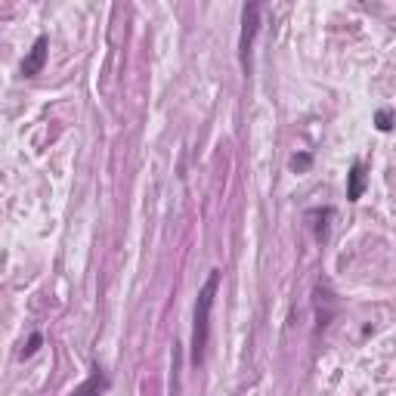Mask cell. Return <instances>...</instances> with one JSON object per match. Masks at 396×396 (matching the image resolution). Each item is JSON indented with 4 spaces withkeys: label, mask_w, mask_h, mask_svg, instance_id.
<instances>
[{
    "label": "cell",
    "mask_w": 396,
    "mask_h": 396,
    "mask_svg": "<svg viewBox=\"0 0 396 396\" xmlns=\"http://www.w3.org/2000/svg\"><path fill=\"white\" fill-rule=\"evenodd\" d=\"M366 167H362V162H356L350 167V174H347V198L350 201H359L362 198V192H366Z\"/></svg>",
    "instance_id": "obj_6"
},
{
    "label": "cell",
    "mask_w": 396,
    "mask_h": 396,
    "mask_svg": "<svg viewBox=\"0 0 396 396\" xmlns=\"http://www.w3.org/2000/svg\"><path fill=\"white\" fill-rule=\"evenodd\" d=\"M375 124H378V130L381 133H390L393 130V112L390 108H381V112L375 115Z\"/></svg>",
    "instance_id": "obj_8"
},
{
    "label": "cell",
    "mask_w": 396,
    "mask_h": 396,
    "mask_svg": "<svg viewBox=\"0 0 396 396\" xmlns=\"http://www.w3.org/2000/svg\"><path fill=\"white\" fill-rule=\"evenodd\" d=\"M334 217V210L332 208H313V210H307V223H310V230H313V239L316 242H325L328 239V220Z\"/></svg>",
    "instance_id": "obj_5"
},
{
    "label": "cell",
    "mask_w": 396,
    "mask_h": 396,
    "mask_svg": "<svg viewBox=\"0 0 396 396\" xmlns=\"http://www.w3.org/2000/svg\"><path fill=\"white\" fill-rule=\"evenodd\" d=\"M217 288H220V269H210L205 285H201V291H198L196 319H192V347H189L192 353H189V362L196 368L205 362V353H208V341H210V310H214Z\"/></svg>",
    "instance_id": "obj_1"
},
{
    "label": "cell",
    "mask_w": 396,
    "mask_h": 396,
    "mask_svg": "<svg viewBox=\"0 0 396 396\" xmlns=\"http://www.w3.org/2000/svg\"><path fill=\"white\" fill-rule=\"evenodd\" d=\"M106 390H108V378H106V372H103V368H94V372H90V375L84 378V381L72 390V396H103Z\"/></svg>",
    "instance_id": "obj_4"
},
{
    "label": "cell",
    "mask_w": 396,
    "mask_h": 396,
    "mask_svg": "<svg viewBox=\"0 0 396 396\" xmlns=\"http://www.w3.org/2000/svg\"><path fill=\"white\" fill-rule=\"evenodd\" d=\"M40 344H44V338H40V332H35V334H31V338H28V344H25V347H22L19 359H31V356H35V353L40 350Z\"/></svg>",
    "instance_id": "obj_7"
},
{
    "label": "cell",
    "mask_w": 396,
    "mask_h": 396,
    "mask_svg": "<svg viewBox=\"0 0 396 396\" xmlns=\"http://www.w3.org/2000/svg\"><path fill=\"white\" fill-rule=\"evenodd\" d=\"M47 56H50V38L47 35H40L35 40V47L28 50V56L22 59V78H38L40 72H44V65H47Z\"/></svg>",
    "instance_id": "obj_3"
},
{
    "label": "cell",
    "mask_w": 396,
    "mask_h": 396,
    "mask_svg": "<svg viewBox=\"0 0 396 396\" xmlns=\"http://www.w3.org/2000/svg\"><path fill=\"white\" fill-rule=\"evenodd\" d=\"M260 31V4H245L242 10V35H239V62L242 69H251V47H254V38Z\"/></svg>",
    "instance_id": "obj_2"
},
{
    "label": "cell",
    "mask_w": 396,
    "mask_h": 396,
    "mask_svg": "<svg viewBox=\"0 0 396 396\" xmlns=\"http://www.w3.org/2000/svg\"><path fill=\"white\" fill-rule=\"evenodd\" d=\"M310 162H313L310 155H294V158H291V167H294V171H307Z\"/></svg>",
    "instance_id": "obj_9"
}]
</instances>
